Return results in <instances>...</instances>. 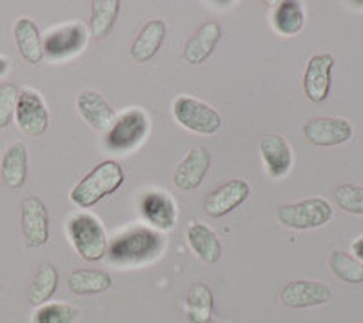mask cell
Listing matches in <instances>:
<instances>
[{
    "label": "cell",
    "instance_id": "cell-1",
    "mask_svg": "<svg viewBox=\"0 0 363 323\" xmlns=\"http://www.w3.org/2000/svg\"><path fill=\"white\" fill-rule=\"evenodd\" d=\"M124 183V171L115 160H106L86 174L77 186L71 189V202L86 209L95 205L104 196L111 195Z\"/></svg>",
    "mask_w": 363,
    "mask_h": 323
},
{
    "label": "cell",
    "instance_id": "cell-2",
    "mask_svg": "<svg viewBox=\"0 0 363 323\" xmlns=\"http://www.w3.org/2000/svg\"><path fill=\"white\" fill-rule=\"evenodd\" d=\"M164 247V242L158 232L151 229H131L125 234H120L108 247V254L120 266H136L157 256Z\"/></svg>",
    "mask_w": 363,
    "mask_h": 323
},
{
    "label": "cell",
    "instance_id": "cell-3",
    "mask_svg": "<svg viewBox=\"0 0 363 323\" xmlns=\"http://www.w3.org/2000/svg\"><path fill=\"white\" fill-rule=\"evenodd\" d=\"M67 232L73 242L77 253L87 261L102 260L108 253V238L102 225L93 215L80 212L74 215L67 224Z\"/></svg>",
    "mask_w": 363,
    "mask_h": 323
},
{
    "label": "cell",
    "instance_id": "cell-4",
    "mask_svg": "<svg viewBox=\"0 0 363 323\" xmlns=\"http://www.w3.org/2000/svg\"><path fill=\"white\" fill-rule=\"evenodd\" d=\"M278 222L289 229L307 231L329 224L333 218V208L323 198H307L296 203H285L277 211Z\"/></svg>",
    "mask_w": 363,
    "mask_h": 323
},
{
    "label": "cell",
    "instance_id": "cell-5",
    "mask_svg": "<svg viewBox=\"0 0 363 323\" xmlns=\"http://www.w3.org/2000/svg\"><path fill=\"white\" fill-rule=\"evenodd\" d=\"M174 120L193 133L213 135L222 125V118L215 109L193 96H178L173 104Z\"/></svg>",
    "mask_w": 363,
    "mask_h": 323
},
{
    "label": "cell",
    "instance_id": "cell-6",
    "mask_svg": "<svg viewBox=\"0 0 363 323\" xmlns=\"http://www.w3.org/2000/svg\"><path fill=\"white\" fill-rule=\"evenodd\" d=\"M147 129L149 122L145 113L140 109H131L120 118H116L113 128L109 129L108 137H106V145L116 153L129 151L144 140Z\"/></svg>",
    "mask_w": 363,
    "mask_h": 323
},
{
    "label": "cell",
    "instance_id": "cell-7",
    "mask_svg": "<svg viewBox=\"0 0 363 323\" xmlns=\"http://www.w3.org/2000/svg\"><path fill=\"white\" fill-rule=\"evenodd\" d=\"M21 227L26 247L37 249L50 240V212L45 203L37 196H29L22 202Z\"/></svg>",
    "mask_w": 363,
    "mask_h": 323
},
{
    "label": "cell",
    "instance_id": "cell-8",
    "mask_svg": "<svg viewBox=\"0 0 363 323\" xmlns=\"http://www.w3.org/2000/svg\"><path fill=\"white\" fill-rule=\"evenodd\" d=\"M15 116H17V124L21 131H24L28 137H40L50 125V115H48L44 100L40 98L38 93L31 91V89L21 91Z\"/></svg>",
    "mask_w": 363,
    "mask_h": 323
},
{
    "label": "cell",
    "instance_id": "cell-9",
    "mask_svg": "<svg viewBox=\"0 0 363 323\" xmlns=\"http://www.w3.org/2000/svg\"><path fill=\"white\" fill-rule=\"evenodd\" d=\"M333 298L329 287L314 280H294L287 283L280 293V302L291 309H306V307L323 305Z\"/></svg>",
    "mask_w": 363,
    "mask_h": 323
},
{
    "label": "cell",
    "instance_id": "cell-10",
    "mask_svg": "<svg viewBox=\"0 0 363 323\" xmlns=\"http://www.w3.org/2000/svg\"><path fill=\"white\" fill-rule=\"evenodd\" d=\"M335 67V57L329 53L314 55L309 58L303 75V91L311 102H323L330 93V71Z\"/></svg>",
    "mask_w": 363,
    "mask_h": 323
},
{
    "label": "cell",
    "instance_id": "cell-11",
    "mask_svg": "<svg viewBox=\"0 0 363 323\" xmlns=\"http://www.w3.org/2000/svg\"><path fill=\"white\" fill-rule=\"evenodd\" d=\"M249 193H251V189H249V183L245 180H229L218 189L211 191L206 196L203 211L213 218L225 216L227 212L235 211L238 205H242L247 200Z\"/></svg>",
    "mask_w": 363,
    "mask_h": 323
},
{
    "label": "cell",
    "instance_id": "cell-12",
    "mask_svg": "<svg viewBox=\"0 0 363 323\" xmlns=\"http://www.w3.org/2000/svg\"><path fill=\"white\" fill-rule=\"evenodd\" d=\"M303 137L314 145L330 147L351 140L352 128L345 118H313L303 125Z\"/></svg>",
    "mask_w": 363,
    "mask_h": 323
},
{
    "label": "cell",
    "instance_id": "cell-13",
    "mask_svg": "<svg viewBox=\"0 0 363 323\" xmlns=\"http://www.w3.org/2000/svg\"><path fill=\"white\" fill-rule=\"evenodd\" d=\"M211 167V154L203 145H196L189 151L174 171V186L182 191H193L202 186L206 173Z\"/></svg>",
    "mask_w": 363,
    "mask_h": 323
},
{
    "label": "cell",
    "instance_id": "cell-14",
    "mask_svg": "<svg viewBox=\"0 0 363 323\" xmlns=\"http://www.w3.org/2000/svg\"><path fill=\"white\" fill-rule=\"evenodd\" d=\"M86 44V29L84 26L66 24L62 28L53 29L44 40V55L51 58H66L79 53Z\"/></svg>",
    "mask_w": 363,
    "mask_h": 323
},
{
    "label": "cell",
    "instance_id": "cell-15",
    "mask_svg": "<svg viewBox=\"0 0 363 323\" xmlns=\"http://www.w3.org/2000/svg\"><path fill=\"white\" fill-rule=\"evenodd\" d=\"M220 37H222V29L220 24L215 21H207L194 31L193 37L187 40L184 47V60L191 66H200L213 55L216 50Z\"/></svg>",
    "mask_w": 363,
    "mask_h": 323
},
{
    "label": "cell",
    "instance_id": "cell-16",
    "mask_svg": "<svg viewBox=\"0 0 363 323\" xmlns=\"http://www.w3.org/2000/svg\"><path fill=\"white\" fill-rule=\"evenodd\" d=\"M77 108L84 120L96 131H109L116 122L115 109L96 91H82L77 98Z\"/></svg>",
    "mask_w": 363,
    "mask_h": 323
},
{
    "label": "cell",
    "instance_id": "cell-17",
    "mask_svg": "<svg viewBox=\"0 0 363 323\" xmlns=\"http://www.w3.org/2000/svg\"><path fill=\"white\" fill-rule=\"evenodd\" d=\"M260 153L271 176L281 178L289 173L293 166V153L281 135H265L260 142Z\"/></svg>",
    "mask_w": 363,
    "mask_h": 323
},
{
    "label": "cell",
    "instance_id": "cell-18",
    "mask_svg": "<svg viewBox=\"0 0 363 323\" xmlns=\"http://www.w3.org/2000/svg\"><path fill=\"white\" fill-rule=\"evenodd\" d=\"M165 33H167V26H165L164 21H160V18L149 21L131 44L133 60L140 64L149 62L162 47Z\"/></svg>",
    "mask_w": 363,
    "mask_h": 323
},
{
    "label": "cell",
    "instance_id": "cell-19",
    "mask_svg": "<svg viewBox=\"0 0 363 323\" xmlns=\"http://www.w3.org/2000/svg\"><path fill=\"white\" fill-rule=\"evenodd\" d=\"M142 215L160 231H169L177 224L174 202L164 193H147L142 200Z\"/></svg>",
    "mask_w": 363,
    "mask_h": 323
},
{
    "label": "cell",
    "instance_id": "cell-20",
    "mask_svg": "<svg viewBox=\"0 0 363 323\" xmlns=\"http://www.w3.org/2000/svg\"><path fill=\"white\" fill-rule=\"evenodd\" d=\"M18 53L29 64H38L44 58V46L37 24L31 18H18L13 28Z\"/></svg>",
    "mask_w": 363,
    "mask_h": 323
},
{
    "label": "cell",
    "instance_id": "cell-21",
    "mask_svg": "<svg viewBox=\"0 0 363 323\" xmlns=\"http://www.w3.org/2000/svg\"><path fill=\"white\" fill-rule=\"evenodd\" d=\"M187 242L193 253L206 264H215L222 256V245L213 229L202 222H193L187 229Z\"/></svg>",
    "mask_w": 363,
    "mask_h": 323
},
{
    "label": "cell",
    "instance_id": "cell-22",
    "mask_svg": "<svg viewBox=\"0 0 363 323\" xmlns=\"http://www.w3.org/2000/svg\"><path fill=\"white\" fill-rule=\"evenodd\" d=\"M28 174V147L22 142L9 145L0 162V176L11 189L24 186Z\"/></svg>",
    "mask_w": 363,
    "mask_h": 323
},
{
    "label": "cell",
    "instance_id": "cell-23",
    "mask_svg": "<svg viewBox=\"0 0 363 323\" xmlns=\"http://www.w3.org/2000/svg\"><path fill=\"white\" fill-rule=\"evenodd\" d=\"M113 285V280L106 271L77 269L71 273L67 287L77 296H91L106 293Z\"/></svg>",
    "mask_w": 363,
    "mask_h": 323
},
{
    "label": "cell",
    "instance_id": "cell-24",
    "mask_svg": "<svg viewBox=\"0 0 363 323\" xmlns=\"http://www.w3.org/2000/svg\"><path fill=\"white\" fill-rule=\"evenodd\" d=\"M118 0H95L91 2V21L89 31L95 40H102L109 35L115 26L116 17L120 11Z\"/></svg>",
    "mask_w": 363,
    "mask_h": 323
},
{
    "label": "cell",
    "instance_id": "cell-25",
    "mask_svg": "<svg viewBox=\"0 0 363 323\" xmlns=\"http://www.w3.org/2000/svg\"><path fill=\"white\" fill-rule=\"evenodd\" d=\"M187 322L211 323L213 319V290L206 283H193L187 293Z\"/></svg>",
    "mask_w": 363,
    "mask_h": 323
},
{
    "label": "cell",
    "instance_id": "cell-26",
    "mask_svg": "<svg viewBox=\"0 0 363 323\" xmlns=\"http://www.w3.org/2000/svg\"><path fill=\"white\" fill-rule=\"evenodd\" d=\"M303 24H306L303 8H301L300 2H294V0L281 2L272 13V26L278 33L285 35V37L300 33Z\"/></svg>",
    "mask_w": 363,
    "mask_h": 323
},
{
    "label": "cell",
    "instance_id": "cell-27",
    "mask_svg": "<svg viewBox=\"0 0 363 323\" xmlns=\"http://www.w3.org/2000/svg\"><path fill=\"white\" fill-rule=\"evenodd\" d=\"M57 287H58L57 267L51 266V264H44V266H40V269H38L37 276L33 278V282L29 283L28 302L35 307L44 305V303L55 295Z\"/></svg>",
    "mask_w": 363,
    "mask_h": 323
},
{
    "label": "cell",
    "instance_id": "cell-28",
    "mask_svg": "<svg viewBox=\"0 0 363 323\" xmlns=\"http://www.w3.org/2000/svg\"><path fill=\"white\" fill-rule=\"evenodd\" d=\"M329 267L336 278L347 283L363 282V264L345 251H333L329 256Z\"/></svg>",
    "mask_w": 363,
    "mask_h": 323
},
{
    "label": "cell",
    "instance_id": "cell-29",
    "mask_svg": "<svg viewBox=\"0 0 363 323\" xmlns=\"http://www.w3.org/2000/svg\"><path fill=\"white\" fill-rule=\"evenodd\" d=\"M335 202L342 211L363 216V187L354 183H343L336 187Z\"/></svg>",
    "mask_w": 363,
    "mask_h": 323
},
{
    "label": "cell",
    "instance_id": "cell-30",
    "mask_svg": "<svg viewBox=\"0 0 363 323\" xmlns=\"http://www.w3.org/2000/svg\"><path fill=\"white\" fill-rule=\"evenodd\" d=\"M77 309L67 303H50L40 307L35 314L33 323H73Z\"/></svg>",
    "mask_w": 363,
    "mask_h": 323
},
{
    "label": "cell",
    "instance_id": "cell-31",
    "mask_svg": "<svg viewBox=\"0 0 363 323\" xmlns=\"http://www.w3.org/2000/svg\"><path fill=\"white\" fill-rule=\"evenodd\" d=\"M18 95H21V91L15 84H2L0 86V129H6L11 124L15 109H17Z\"/></svg>",
    "mask_w": 363,
    "mask_h": 323
},
{
    "label": "cell",
    "instance_id": "cell-32",
    "mask_svg": "<svg viewBox=\"0 0 363 323\" xmlns=\"http://www.w3.org/2000/svg\"><path fill=\"white\" fill-rule=\"evenodd\" d=\"M352 253H354V258H358L363 264V237L358 238V240L352 244Z\"/></svg>",
    "mask_w": 363,
    "mask_h": 323
},
{
    "label": "cell",
    "instance_id": "cell-33",
    "mask_svg": "<svg viewBox=\"0 0 363 323\" xmlns=\"http://www.w3.org/2000/svg\"><path fill=\"white\" fill-rule=\"evenodd\" d=\"M8 69H9V62L6 60V58L0 57V76H4L6 73H8Z\"/></svg>",
    "mask_w": 363,
    "mask_h": 323
},
{
    "label": "cell",
    "instance_id": "cell-34",
    "mask_svg": "<svg viewBox=\"0 0 363 323\" xmlns=\"http://www.w3.org/2000/svg\"><path fill=\"white\" fill-rule=\"evenodd\" d=\"M0 293H2V285H0Z\"/></svg>",
    "mask_w": 363,
    "mask_h": 323
}]
</instances>
